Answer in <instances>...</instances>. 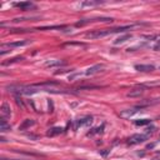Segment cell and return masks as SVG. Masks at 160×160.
<instances>
[{
    "instance_id": "obj_25",
    "label": "cell",
    "mask_w": 160,
    "mask_h": 160,
    "mask_svg": "<svg viewBox=\"0 0 160 160\" xmlns=\"http://www.w3.org/2000/svg\"><path fill=\"white\" fill-rule=\"evenodd\" d=\"M100 154H101V155H108V154H109V150H105V152H100Z\"/></svg>"
},
{
    "instance_id": "obj_19",
    "label": "cell",
    "mask_w": 160,
    "mask_h": 160,
    "mask_svg": "<svg viewBox=\"0 0 160 160\" xmlns=\"http://www.w3.org/2000/svg\"><path fill=\"white\" fill-rule=\"evenodd\" d=\"M152 123V120L150 119H140V120H135L134 124L138 125V126H144V125H149Z\"/></svg>"
},
{
    "instance_id": "obj_16",
    "label": "cell",
    "mask_w": 160,
    "mask_h": 160,
    "mask_svg": "<svg viewBox=\"0 0 160 160\" xmlns=\"http://www.w3.org/2000/svg\"><path fill=\"white\" fill-rule=\"evenodd\" d=\"M130 39H131V35H130V34H125V35H123V36H119V38H118V39H115L114 44H115V45L123 44V43H125L126 40H130Z\"/></svg>"
},
{
    "instance_id": "obj_17",
    "label": "cell",
    "mask_w": 160,
    "mask_h": 160,
    "mask_svg": "<svg viewBox=\"0 0 160 160\" xmlns=\"http://www.w3.org/2000/svg\"><path fill=\"white\" fill-rule=\"evenodd\" d=\"M21 60H24V56H15V58H13V59H9L8 62H3L1 65H4V67H6V65H10V64H13V63L21 62Z\"/></svg>"
},
{
    "instance_id": "obj_20",
    "label": "cell",
    "mask_w": 160,
    "mask_h": 160,
    "mask_svg": "<svg viewBox=\"0 0 160 160\" xmlns=\"http://www.w3.org/2000/svg\"><path fill=\"white\" fill-rule=\"evenodd\" d=\"M103 130H104V125H101V126H99V128H95V129H93L91 131H89L88 136H93V135H95V134H101Z\"/></svg>"
},
{
    "instance_id": "obj_27",
    "label": "cell",
    "mask_w": 160,
    "mask_h": 160,
    "mask_svg": "<svg viewBox=\"0 0 160 160\" xmlns=\"http://www.w3.org/2000/svg\"><path fill=\"white\" fill-rule=\"evenodd\" d=\"M156 160H160V159H156Z\"/></svg>"
},
{
    "instance_id": "obj_7",
    "label": "cell",
    "mask_w": 160,
    "mask_h": 160,
    "mask_svg": "<svg viewBox=\"0 0 160 160\" xmlns=\"http://www.w3.org/2000/svg\"><path fill=\"white\" fill-rule=\"evenodd\" d=\"M104 64H96V65H93V67L89 68L86 72H85V75H94L96 73H100L103 72V69H104Z\"/></svg>"
},
{
    "instance_id": "obj_1",
    "label": "cell",
    "mask_w": 160,
    "mask_h": 160,
    "mask_svg": "<svg viewBox=\"0 0 160 160\" xmlns=\"http://www.w3.org/2000/svg\"><path fill=\"white\" fill-rule=\"evenodd\" d=\"M29 43H30L29 40H19V41H14V43L1 44V46H0V55H5L6 53H9V51H11V49L20 48V46H25Z\"/></svg>"
},
{
    "instance_id": "obj_8",
    "label": "cell",
    "mask_w": 160,
    "mask_h": 160,
    "mask_svg": "<svg viewBox=\"0 0 160 160\" xmlns=\"http://www.w3.org/2000/svg\"><path fill=\"white\" fill-rule=\"evenodd\" d=\"M155 69L154 65H150V64H140V65H135V70L138 72H142V73H150Z\"/></svg>"
},
{
    "instance_id": "obj_18",
    "label": "cell",
    "mask_w": 160,
    "mask_h": 160,
    "mask_svg": "<svg viewBox=\"0 0 160 160\" xmlns=\"http://www.w3.org/2000/svg\"><path fill=\"white\" fill-rule=\"evenodd\" d=\"M60 65H64V62L63 60H53V62H48V63H45V67H48V68H54V67H60Z\"/></svg>"
},
{
    "instance_id": "obj_2",
    "label": "cell",
    "mask_w": 160,
    "mask_h": 160,
    "mask_svg": "<svg viewBox=\"0 0 160 160\" xmlns=\"http://www.w3.org/2000/svg\"><path fill=\"white\" fill-rule=\"evenodd\" d=\"M108 35H111L110 29L90 31V33H88V34L85 35V38H88V39H99V38H104V36H108Z\"/></svg>"
},
{
    "instance_id": "obj_5",
    "label": "cell",
    "mask_w": 160,
    "mask_h": 160,
    "mask_svg": "<svg viewBox=\"0 0 160 160\" xmlns=\"http://www.w3.org/2000/svg\"><path fill=\"white\" fill-rule=\"evenodd\" d=\"M145 105H138V106H135V108H131V109H126V110H123L120 113V116L121 118H130V116H133L135 113H138L139 109H142V108H144Z\"/></svg>"
},
{
    "instance_id": "obj_26",
    "label": "cell",
    "mask_w": 160,
    "mask_h": 160,
    "mask_svg": "<svg viewBox=\"0 0 160 160\" xmlns=\"http://www.w3.org/2000/svg\"><path fill=\"white\" fill-rule=\"evenodd\" d=\"M1 160H18V159H6V158H3Z\"/></svg>"
},
{
    "instance_id": "obj_22",
    "label": "cell",
    "mask_w": 160,
    "mask_h": 160,
    "mask_svg": "<svg viewBox=\"0 0 160 160\" xmlns=\"http://www.w3.org/2000/svg\"><path fill=\"white\" fill-rule=\"evenodd\" d=\"M65 46H85L84 43H67Z\"/></svg>"
},
{
    "instance_id": "obj_10",
    "label": "cell",
    "mask_w": 160,
    "mask_h": 160,
    "mask_svg": "<svg viewBox=\"0 0 160 160\" xmlns=\"http://www.w3.org/2000/svg\"><path fill=\"white\" fill-rule=\"evenodd\" d=\"M143 94H144V86L140 85L139 88H135V89H133V90H130L128 93V96L129 98H136V96L143 95Z\"/></svg>"
},
{
    "instance_id": "obj_21",
    "label": "cell",
    "mask_w": 160,
    "mask_h": 160,
    "mask_svg": "<svg viewBox=\"0 0 160 160\" xmlns=\"http://www.w3.org/2000/svg\"><path fill=\"white\" fill-rule=\"evenodd\" d=\"M143 86H160V81H153V83H148V84H144Z\"/></svg>"
},
{
    "instance_id": "obj_3",
    "label": "cell",
    "mask_w": 160,
    "mask_h": 160,
    "mask_svg": "<svg viewBox=\"0 0 160 160\" xmlns=\"http://www.w3.org/2000/svg\"><path fill=\"white\" fill-rule=\"evenodd\" d=\"M148 139H149L148 134H134L128 139V144H130V145L140 144V143H144L145 140H148Z\"/></svg>"
},
{
    "instance_id": "obj_11",
    "label": "cell",
    "mask_w": 160,
    "mask_h": 160,
    "mask_svg": "<svg viewBox=\"0 0 160 160\" xmlns=\"http://www.w3.org/2000/svg\"><path fill=\"white\" fill-rule=\"evenodd\" d=\"M10 129H11V126L6 121V119L5 118H1V119H0V131H1V133H5V131H9Z\"/></svg>"
},
{
    "instance_id": "obj_12",
    "label": "cell",
    "mask_w": 160,
    "mask_h": 160,
    "mask_svg": "<svg viewBox=\"0 0 160 160\" xmlns=\"http://www.w3.org/2000/svg\"><path fill=\"white\" fill-rule=\"evenodd\" d=\"M103 4L101 1H94V0H86V1H83L80 4V8H91V6H96Z\"/></svg>"
},
{
    "instance_id": "obj_15",
    "label": "cell",
    "mask_w": 160,
    "mask_h": 160,
    "mask_svg": "<svg viewBox=\"0 0 160 160\" xmlns=\"http://www.w3.org/2000/svg\"><path fill=\"white\" fill-rule=\"evenodd\" d=\"M15 6L23 9V10H28V9H30V8H34V4L30 1H21V3H16Z\"/></svg>"
},
{
    "instance_id": "obj_24",
    "label": "cell",
    "mask_w": 160,
    "mask_h": 160,
    "mask_svg": "<svg viewBox=\"0 0 160 160\" xmlns=\"http://www.w3.org/2000/svg\"><path fill=\"white\" fill-rule=\"evenodd\" d=\"M16 103H18V105H21V106H24V105H23V101H21V99H20V98H18V96H16Z\"/></svg>"
},
{
    "instance_id": "obj_14",
    "label": "cell",
    "mask_w": 160,
    "mask_h": 160,
    "mask_svg": "<svg viewBox=\"0 0 160 160\" xmlns=\"http://www.w3.org/2000/svg\"><path fill=\"white\" fill-rule=\"evenodd\" d=\"M34 124H35V121L33 119H25L24 121H23V124L19 126V130H25L28 128H30V126H33Z\"/></svg>"
},
{
    "instance_id": "obj_13",
    "label": "cell",
    "mask_w": 160,
    "mask_h": 160,
    "mask_svg": "<svg viewBox=\"0 0 160 160\" xmlns=\"http://www.w3.org/2000/svg\"><path fill=\"white\" fill-rule=\"evenodd\" d=\"M63 128H58V126H55V128H51L48 130V133H46V135L48 136H56V135H60L63 133Z\"/></svg>"
},
{
    "instance_id": "obj_9",
    "label": "cell",
    "mask_w": 160,
    "mask_h": 160,
    "mask_svg": "<svg viewBox=\"0 0 160 160\" xmlns=\"http://www.w3.org/2000/svg\"><path fill=\"white\" fill-rule=\"evenodd\" d=\"M0 114H1V118H9L11 115V110H10V106H9L6 103H3L1 108H0Z\"/></svg>"
},
{
    "instance_id": "obj_4",
    "label": "cell",
    "mask_w": 160,
    "mask_h": 160,
    "mask_svg": "<svg viewBox=\"0 0 160 160\" xmlns=\"http://www.w3.org/2000/svg\"><path fill=\"white\" fill-rule=\"evenodd\" d=\"M98 21H103V23H108V21H113L111 18H95V19H88V20H80L76 23V26H83L89 23H98Z\"/></svg>"
},
{
    "instance_id": "obj_6",
    "label": "cell",
    "mask_w": 160,
    "mask_h": 160,
    "mask_svg": "<svg viewBox=\"0 0 160 160\" xmlns=\"http://www.w3.org/2000/svg\"><path fill=\"white\" fill-rule=\"evenodd\" d=\"M91 123H93L91 116L83 118V119L76 120V123H75V129H79V128H81V126H89V125H91Z\"/></svg>"
},
{
    "instance_id": "obj_23",
    "label": "cell",
    "mask_w": 160,
    "mask_h": 160,
    "mask_svg": "<svg viewBox=\"0 0 160 160\" xmlns=\"http://www.w3.org/2000/svg\"><path fill=\"white\" fill-rule=\"evenodd\" d=\"M154 50H156V51H160V39L156 41V44L154 45V48H153Z\"/></svg>"
}]
</instances>
